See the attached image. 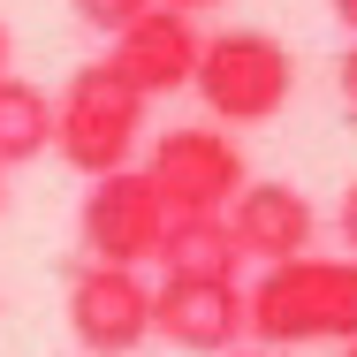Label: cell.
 Wrapping results in <instances>:
<instances>
[{
    "instance_id": "cell-3",
    "label": "cell",
    "mask_w": 357,
    "mask_h": 357,
    "mask_svg": "<svg viewBox=\"0 0 357 357\" xmlns=\"http://www.w3.org/2000/svg\"><path fill=\"white\" fill-rule=\"evenodd\" d=\"M190 91L206 99V114H220L228 130L236 122H274L296 91V54H289L274 31H220L198 38V69Z\"/></svg>"
},
{
    "instance_id": "cell-6",
    "label": "cell",
    "mask_w": 357,
    "mask_h": 357,
    "mask_svg": "<svg viewBox=\"0 0 357 357\" xmlns=\"http://www.w3.org/2000/svg\"><path fill=\"white\" fill-rule=\"evenodd\" d=\"M69 335L84 357H130L152 335V282L137 266L84 259L69 282Z\"/></svg>"
},
{
    "instance_id": "cell-7",
    "label": "cell",
    "mask_w": 357,
    "mask_h": 357,
    "mask_svg": "<svg viewBox=\"0 0 357 357\" xmlns=\"http://www.w3.org/2000/svg\"><path fill=\"white\" fill-rule=\"evenodd\" d=\"M114 76L137 91V99H167V91H183L190 84V69H198V23L183 15V8H144V15H130L122 31H114Z\"/></svg>"
},
{
    "instance_id": "cell-13",
    "label": "cell",
    "mask_w": 357,
    "mask_h": 357,
    "mask_svg": "<svg viewBox=\"0 0 357 357\" xmlns=\"http://www.w3.org/2000/svg\"><path fill=\"white\" fill-rule=\"evenodd\" d=\"M335 228H342V243H350V259H357V183L335 198Z\"/></svg>"
},
{
    "instance_id": "cell-8",
    "label": "cell",
    "mask_w": 357,
    "mask_h": 357,
    "mask_svg": "<svg viewBox=\"0 0 357 357\" xmlns=\"http://www.w3.org/2000/svg\"><path fill=\"white\" fill-rule=\"evenodd\" d=\"M152 335H167L175 350H236L243 335V289L236 282H206V274H167L152 289Z\"/></svg>"
},
{
    "instance_id": "cell-14",
    "label": "cell",
    "mask_w": 357,
    "mask_h": 357,
    "mask_svg": "<svg viewBox=\"0 0 357 357\" xmlns=\"http://www.w3.org/2000/svg\"><path fill=\"white\" fill-rule=\"evenodd\" d=\"M342 99L357 107V38H350V54H342Z\"/></svg>"
},
{
    "instance_id": "cell-1",
    "label": "cell",
    "mask_w": 357,
    "mask_h": 357,
    "mask_svg": "<svg viewBox=\"0 0 357 357\" xmlns=\"http://www.w3.org/2000/svg\"><path fill=\"white\" fill-rule=\"evenodd\" d=\"M243 335H259L266 350L350 342L357 335V259H319V251L274 259L243 289Z\"/></svg>"
},
{
    "instance_id": "cell-2",
    "label": "cell",
    "mask_w": 357,
    "mask_h": 357,
    "mask_svg": "<svg viewBox=\"0 0 357 357\" xmlns=\"http://www.w3.org/2000/svg\"><path fill=\"white\" fill-rule=\"evenodd\" d=\"M144 144V99L114 76V61H84L54 99V152L76 175H107L130 167Z\"/></svg>"
},
{
    "instance_id": "cell-5",
    "label": "cell",
    "mask_w": 357,
    "mask_h": 357,
    "mask_svg": "<svg viewBox=\"0 0 357 357\" xmlns=\"http://www.w3.org/2000/svg\"><path fill=\"white\" fill-rule=\"evenodd\" d=\"M167 228V206L152 190L144 167H107L91 175L84 190V213H76V236H84V259H107V266H144L152 243Z\"/></svg>"
},
{
    "instance_id": "cell-20",
    "label": "cell",
    "mask_w": 357,
    "mask_h": 357,
    "mask_svg": "<svg viewBox=\"0 0 357 357\" xmlns=\"http://www.w3.org/2000/svg\"><path fill=\"white\" fill-rule=\"evenodd\" d=\"M342 357H357V335H350V342H342Z\"/></svg>"
},
{
    "instance_id": "cell-18",
    "label": "cell",
    "mask_w": 357,
    "mask_h": 357,
    "mask_svg": "<svg viewBox=\"0 0 357 357\" xmlns=\"http://www.w3.org/2000/svg\"><path fill=\"white\" fill-rule=\"evenodd\" d=\"M0 76H8V23H0Z\"/></svg>"
},
{
    "instance_id": "cell-15",
    "label": "cell",
    "mask_w": 357,
    "mask_h": 357,
    "mask_svg": "<svg viewBox=\"0 0 357 357\" xmlns=\"http://www.w3.org/2000/svg\"><path fill=\"white\" fill-rule=\"evenodd\" d=\"M327 8L342 15V31H350V38H357V0H327Z\"/></svg>"
},
{
    "instance_id": "cell-4",
    "label": "cell",
    "mask_w": 357,
    "mask_h": 357,
    "mask_svg": "<svg viewBox=\"0 0 357 357\" xmlns=\"http://www.w3.org/2000/svg\"><path fill=\"white\" fill-rule=\"evenodd\" d=\"M144 175H152V190H160L167 213H220V206L251 183L236 137L213 130V122H183V130H167V137H152Z\"/></svg>"
},
{
    "instance_id": "cell-10",
    "label": "cell",
    "mask_w": 357,
    "mask_h": 357,
    "mask_svg": "<svg viewBox=\"0 0 357 357\" xmlns=\"http://www.w3.org/2000/svg\"><path fill=\"white\" fill-rule=\"evenodd\" d=\"M152 259H160V274H206V282H236L243 274V251H236L220 213H167Z\"/></svg>"
},
{
    "instance_id": "cell-19",
    "label": "cell",
    "mask_w": 357,
    "mask_h": 357,
    "mask_svg": "<svg viewBox=\"0 0 357 357\" xmlns=\"http://www.w3.org/2000/svg\"><path fill=\"white\" fill-rule=\"evenodd\" d=\"M0 206H8V167H0Z\"/></svg>"
},
{
    "instance_id": "cell-17",
    "label": "cell",
    "mask_w": 357,
    "mask_h": 357,
    "mask_svg": "<svg viewBox=\"0 0 357 357\" xmlns=\"http://www.w3.org/2000/svg\"><path fill=\"white\" fill-rule=\"evenodd\" d=\"M213 357H274V350H266V342H259V350H213Z\"/></svg>"
},
{
    "instance_id": "cell-11",
    "label": "cell",
    "mask_w": 357,
    "mask_h": 357,
    "mask_svg": "<svg viewBox=\"0 0 357 357\" xmlns=\"http://www.w3.org/2000/svg\"><path fill=\"white\" fill-rule=\"evenodd\" d=\"M54 144V99L23 76H0V167H23Z\"/></svg>"
},
{
    "instance_id": "cell-9",
    "label": "cell",
    "mask_w": 357,
    "mask_h": 357,
    "mask_svg": "<svg viewBox=\"0 0 357 357\" xmlns=\"http://www.w3.org/2000/svg\"><path fill=\"white\" fill-rule=\"evenodd\" d=\"M220 220H228L236 251L259 259V266L312 251V236H319V206H312L296 183H243V190L220 206Z\"/></svg>"
},
{
    "instance_id": "cell-12",
    "label": "cell",
    "mask_w": 357,
    "mask_h": 357,
    "mask_svg": "<svg viewBox=\"0 0 357 357\" xmlns=\"http://www.w3.org/2000/svg\"><path fill=\"white\" fill-rule=\"evenodd\" d=\"M69 8H76V23H91V31H107V38H114V31H122L130 15H144L152 0H69Z\"/></svg>"
},
{
    "instance_id": "cell-16",
    "label": "cell",
    "mask_w": 357,
    "mask_h": 357,
    "mask_svg": "<svg viewBox=\"0 0 357 357\" xmlns=\"http://www.w3.org/2000/svg\"><path fill=\"white\" fill-rule=\"evenodd\" d=\"M160 8H183V15H198V8H220V0H160Z\"/></svg>"
}]
</instances>
